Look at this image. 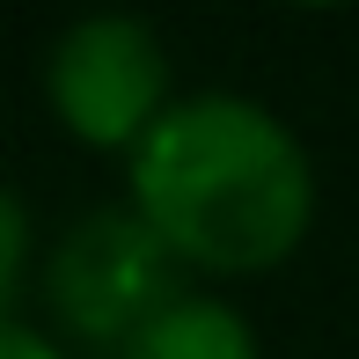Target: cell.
<instances>
[{"label": "cell", "instance_id": "cell-3", "mask_svg": "<svg viewBox=\"0 0 359 359\" xmlns=\"http://www.w3.org/2000/svg\"><path fill=\"white\" fill-rule=\"evenodd\" d=\"M184 301L176 250L140 213H88L52 257V308L88 345H133L161 308Z\"/></svg>", "mask_w": 359, "mask_h": 359}, {"label": "cell", "instance_id": "cell-5", "mask_svg": "<svg viewBox=\"0 0 359 359\" xmlns=\"http://www.w3.org/2000/svg\"><path fill=\"white\" fill-rule=\"evenodd\" d=\"M22 242H29V227H22V198L8 191V205H0V286H22Z\"/></svg>", "mask_w": 359, "mask_h": 359}, {"label": "cell", "instance_id": "cell-2", "mask_svg": "<svg viewBox=\"0 0 359 359\" xmlns=\"http://www.w3.org/2000/svg\"><path fill=\"white\" fill-rule=\"evenodd\" d=\"M44 95L81 147H133L169 118V52L133 15H88L44 59Z\"/></svg>", "mask_w": 359, "mask_h": 359}, {"label": "cell", "instance_id": "cell-6", "mask_svg": "<svg viewBox=\"0 0 359 359\" xmlns=\"http://www.w3.org/2000/svg\"><path fill=\"white\" fill-rule=\"evenodd\" d=\"M0 359H59V345L37 337L29 323H0Z\"/></svg>", "mask_w": 359, "mask_h": 359}, {"label": "cell", "instance_id": "cell-4", "mask_svg": "<svg viewBox=\"0 0 359 359\" xmlns=\"http://www.w3.org/2000/svg\"><path fill=\"white\" fill-rule=\"evenodd\" d=\"M118 359H257V330H250L227 301L184 293V301L161 308V316L147 323Z\"/></svg>", "mask_w": 359, "mask_h": 359}, {"label": "cell", "instance_id": "cell-1", "mask_svg": "<svg viewBox=\"0 0 359 359\" xmlns=\"http://www.w3.org/2000/svg\"><path fill=\"white\" fill-rule=\"evenodd\" d=\"M133 213L198 271H271L316 220L301 140L250 95H184L133 154Z\"/></svg>", "mask_w": 359, "mask_h": 359}]
</instances>
